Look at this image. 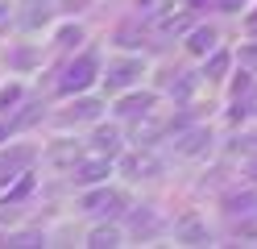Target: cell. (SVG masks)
Masks as SVG:
<instances>
[]
</instances>
